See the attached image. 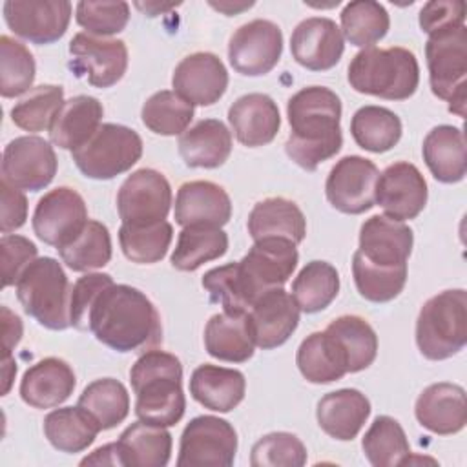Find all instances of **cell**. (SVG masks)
Segmentation results:
<instances>
[{
    "mask_svg": "<svg viewBox=\"0 0 467 467\" xmlns=\"http://www.w3.org/2000/svg\"><path fill=\"white\" fill-rule=\"evenodd\" d=\"M416 420L434 434H456L467 423L465 390L456 383H432L421 390L414 405Z\"/></svg>",
    "mask_w": 467,
    "mask_h": 467,
    "instance_id": "cell-24",
    "label": "cell"
},
{
    "mask_svg": "<svg viewBox=\"0 0 467 467\" xmlns=\"http://www.w3.org/2000/svg\"><path fill=\"white\" fill-rule=\"evenodd\" d=\"M210 5L212 7H215V9H219V11H223L224 15H235V13H239V11H243V9H248V7H252L254 5V2H241V4H232V2H210Z\"/></svg>",
    "mask_w": 467,
    "mask_h": 467,
    "instance_id": "cell-59",
    "label": "cell"
},
{
    "mask_svg": "<svg viewBox=\"0 0 467 467\" xmlns=\"http://www.w3.org/2000/svg\"><path fill=\"white\" fill-rule=\"evenodd\" d=\"M75 18L89 35L109 36L126 27L130 20V5L126 2L82 0L75 7Z\"/></svg>",
    "mask_w": 467,
    "mask_h": 467,
    "instance_id": "cell-52",
    "label": "cell"
},
{
    "mask_svg": "<svg viewBox=\"0 0 467 467\" xmlns=\"http://www.w3.org/2000/svg\"><path fill=\"white\" fill-rule=\"evenodd\" d=\"M179 153L190 168H219L232 153V133L217 119H202L179 137Z\"/></svg>",
    "mask_w": 467,
    "mask_h": 467,
    "instance_id": "cell-30",
    "label": "cell"
},
{
    "mask_svg": "<svg viewBox=\"0 0 467 467\" xmlns=\"http://www.w3.org/2000/svg\"><path fill=\"white\" fill-rule=\"evenodd\" d=\"M228 122L241 144L259 148L275 139L281 117L272 97L265 93H248L230 106Z\"/></svg>",
    "mask_w": 467,
    "mask_h": 467,
    "instance_id": "cell-26",
    "label": "cell"
},
{
    "mask_svg": "<svg viewBox=\"0 0 467 467\" xmlns=\"http://www.w3.org/2000/svg\"><path fill=\"white\" fill-rule=\"evenodd\" d=\"M254 339L248 332L246 314H215L204 327V348L221 361L244 363L254 356Z\"/></svg>",
    "mask_w": 467,
    "mask_h": 467,
    "instance_id": "cell-34",
    "label": "cell"
},
{
    "mask_svg": "<svg viewBox=\"0 0 467 467\" xmlns=\"http://www.w3.org/2000/svg\"><path fill=\"white\" fill-rule=\"evenodd\" d=\"M237 452V432L230 421L217 416L190 420L181 434L179 467L217 465L230 467Z\"/></svg>",
    "mask_w": 467,
    "mask_h": 467,
    "instance_id": "cell-11",
    "label": "cell"
},
{
    "mask_svg": "<svg viewBox=\"0 0 467 467\" xmlns=\"http://www.w3.org/2000/svg\"><path fill=\"white\" fill-rule=\"evenodd\" d=\"M250 463L254 467H301L306 463V447L292 432H270L254 443Z\"/></svg>",
    "mask_w": 467,
    "mask_h": 467,
    "instance_id": "cell-51",
    "label": "cell"
},
{
    "mask_svg": "<svg viewBox=\"0 0 467 467\" xmlns=\"http://www.w3.org/2000/svg\"><path fill=\"white\" fill-rule=\"evenodd\" d=\"M171 86L190 104L212 106L228 88V71L217 55L197 51L175 66Z\"/></svg>",
    "mask_w": 467,
    "mask_h": 467,
    "instance_id": "cell-20",
    "label": "cell"
},
{
    "mask_svg": "<svg viewBox=\"0 0 467 467\" xmlns=\"http://www.w3.org/2000/svg\"><path fill=\"white\" fill-rule=\"evenodd\" d=\"M427 182L421 171L407 161L387 166L376 182V204L394 221H409L427 204Z\"/></svg>",
    "mask_w": 467,
    "mask_h": 467,
    "instance_id": "cell-18",
    "label": "cell"
},
{
    "mask_svg": "<svg viewBox=\"0 0 467 467\" xmlns=\"http://www.w3.org/2000/svg\"><path fill=\"white\" fill-rule=\"evenodd\" d=\"M120 465L164 467L171 456V434L166 427L135 421L117 440Z\"/></svg>",
    "mask_w": 467,
    "mask_h": 467,
    "instance_id": "cell-32",
    "label": "cell"
},
{
    "mask_svg": "<svg viewBox=\"0 0 467 467\" xmlns=\"http://www.w3.org/2000/svg\"><path fill=\"white\" fill-rule=\"evenodd\" d=\"M135 5H137L142 13H146L148 16H155V15H159V13H162V11H168V9L177 7L179 4H140V2H137Z\"/></svg>",
    "mask_w": 467,
    "mask_h": 467,
    "instance_id": "cell-60",
    "label": "cell"
},
{
    "mask_svg": "<svg viewBox=\"0 0 467 467\" xmlns=\"http://www.w3.org/2000/svg\"><path fill=\"white\" fill-rule=\"evenodd\" d=\"M368 416L370 401L358 389H339L325 394L316 410L319 427L339 441L354 440Z\"/></svg>",
    "mask_w": 467,
    "mask_h": 467,
    "instance_id": "cell-27",
    "label": "cell"
},
{
    "mask_svg": "<svg viewBox=\"0 0 467 467\" xmlns=\"http://www.w3.org/2000/svg\"><path fill=\"white\" fill-rule=\"evenodd\" d=\"M22 337V321L7 306H2V341L4 358H11V350L18 345Z\"/></svg>",
    "mask_w": 467,
    "mask_h": 467,
    "instance_id": "cell-57",
    "label": "cell"
},
{
    "mask_svg": "<svg viewBox=\"0 0 467 467\" xmlns=\"http://www.w3.org/2000/svg\"><path fill=\"white\" fill-rule=\"evenodd\" d=\"M175 223L184 226H224L232 217V201L226 190L212 181L181 184L175 197Z\"/></svg>",
    "mask_w": 467,
    "mask_h": 467,
    "instance_id": "cell-23",
    "label": "cell"
},
{
    "mask_svg": "<svg viewBox=\"0 0 467 467\" xmlns=\"http://www.w3.org/2000/svg\"><path fill=\"white\" fill-rule=\"evenodd\" d=\"M88 223V208L78 192L58 186L38 199L33 212V230L40 241L55 248L73 239Z\"/></svg>",
    "mask_w": 467,
    "mask_h": 467,
    "instance_id": "cell-17",
    "label": "cell"
},
{
    "mask_svg": "<svg viewBox=\"0 0 467 467\" xmlns=\"http://www.w3.org/2000/svg\"><path fill=\"white\" fill-rule=\"evenodd\" d=\"M58 255L73 272H89L102 268L111 259V237L106 224L88 219L82 230L58 246Z\"/></svg>",
    "mask_w": 467,
    "mask_h": 467,
    "instance_id": "cell-39",
    "label": "cell"
},
{
    "mask_svg": "<svg viewBox=\"0 0 467 467\" xmlns=\"http://www.w3.org/2000/svg\"><path fill=\"white\" fill-rule=\"evenodd\" d=\"M350 88L358 93L387 100H405L420 84L416 55L405 47H365L354 55L347 73Z\"/></svg>",
    "mask_w": 467,
    "mask_h": 467,
    "instance_id": "cell-4",
    "label": "cell"
},
{
    "mask_svg": "<svg viewBox=\"0 0 467 467\" xmlns=\"http://www.w3.org/2000/svg\"><path fill=\"white\" fill-rule=\"evenodd\" d=\"M248 234L254 241L263 237H285L301 243L306 234V219L301 208L285 197L259 201L248 215Z\"/></svg>",
    "mask_w": 467,
    "mask_h": 467,
    "instance_id": "cell-33",
    "label": "cell"
},
{
    "mask_svg": "<svg viewBox=\"0 0 467 467\" xmlns=\"http://www.w3.org/2000/svg\"><path fill=\"white\" fill-rule=\"evenodd\" d=\"M379 177L378 166L359 155L339 159L325 182L328 202L350 215L368 212L376 204V182Z\"/></svg>",
    "mask_w": 467,
    "mask_h": 467,
    "instance_id": "cell-15",
    "label": "cell"
},
{
    "mask_svg": "<svg viewBox=\"0 0 467 467\" xmlns=\"http://www.w3.org/2000/svg\"><path fill=\"white\" fill-rule=\"evenodd\" d=\"M412 244L414 234L405 223L387 215H372L361 224L358 252L374 265L400 266L407 265Z\"/></svg>",
    "mask_w": 467,
    "mask_h": 467,
    "instance_id": "cell-22",
    "label": "cell"
},
{
    "mask_svg": "<svg viewBox=\"0 0 467 467\" xmlns=\"http://www.w3.org/2000/svg\"><path fill=\"white\" fill-rule=\"evenodd\" d=\"M283 53V33L277 24L255 18L234 31L228 42V60L232 67L246 77L270 73Z\"/></svg>",
    "mask_w": 467,
    "mask_h": 467,
    "instance_id": "cell-12",
    "label": "cell"
},
{
    "mask_svg": "<svg viewBox=\"0 0 467 467\" xmlns=\"http://www.w3.org/2000/svg\"><path fill=\"white\" fill-rule=\"evenodd\" d=\"M363 454L374 467L405 465L410 456L407 434L398 420L378 416L361 440Z\"/></svg>",
    "mask_w": 467,
    "mask_h": 467,
    "instance_id": "cell-42",
    "label": "cell"
},
{
    "mask_svg": "<svg viewBox=\"0 0 467 467\" xmlns=\"http://www.w3.org/2000/svg\"><path fill=\"white\" fill-rule=\"evenodd\" d=\"M16 297L27 316L49 330L69 323L71 285L62 265L53 257H36L16 281Z\"/></svg>",
    "mask_w": 467,
    "mask_h": 467,
    "instance_id": "cell-6",
    "label": "cell"
},
{
    "mask_svg": "<svg viewBox=\"0 0 467 467\" xmlns=\"http://www.w3.org/2000/svg\"><path fill=\"white\" fill-rule=\"evenodd\" d=\"M57 155L53 146L36 135L13 139L2 155V181L18 188L44 190L57 173Z\"/></svg>",
    "mask_w": 467,
    "mask_h": 467,
    "instance_id": "cell-14",
    "label": "cell"
},
{
    "mask_svg": "<svg viewBox=\"0 0 467 467\" xmlns=\"http://www.w3.org/2000/svg\"><path fill=\"white\" fill-rule=\"evenodd\" d=\"M69 67L93 88H111L128 69V47L119 38L77 33L69 42Z\"/></svg>",
    "mask_w": 467,
    "mask_h": 467,
    "instance_id": "cell-13",
    "label": "cell"
},
{
    "mask_svg": "<svg viewBox=\"0 0 467 467\" xmlns=\"http://www.w3.org/2000/svg\"><path fill=\"white\" fill-rule=\"evenodd\" d=\"M104 108L99 99L91 95H77L60 106L51 126L49 139L62 150H77L86 144L99 130Z\"/></svg>",
    "mask_w": 467,
    "mask_h": 467,
    "instance_id": "cell-28",
    "label": "cell"
},
{
    "mask_svg": "<svg viewBox=\"0 0 467 467\" xmlns=\"http://www.w3.org/2000/svg\"><path fill=\"white\" fill-rule=\"evenodd\" d=\"M423 161L432 177L440 182H460L467 171L463 131L451 124L432 128L421 146Z\"/></svg>",
    "mask_w": 467,
    "mask_h": 467,
    "instance_id": "cell-31",
    "label": "cell"
},
{
    "mask_svg": "<svg viewBox=\"0 0 467 467\" xmlns=\"http://www.w3.org/2000/svg\"><path fill=\"white\" fill-rule=\"evenodd\" d=\"M352 275L361 297L372 303H387L403 290L407 283V265L379 266L367 261L356 250L352 255Z\"/></svg>",
    "mask_w": 467,
    "mask_h": 467,
    "instance_id": "cell-45",
    "label": "cell"
},
{
    "mask_svg": "<svg viewBox=\"0 0 467 467\" xmlns=\"http://www.w3.org/2000/svg\"><path fill=\"white\" fill-rule=\"evenodd\" d=\"M140 155V135L128 126L113 122L100 124L86 144L71 151L77 168L95 181H109L128 171Z\"/></svg>",
    "mask_w": 467,
    "mask_h": 467,
    "instance_id": "cell-8",
    "label": "cell"
},
{
    "mask_svg": "<svg viewBox=\"0 0 467 467\" xmlns=\"http://www.w3.org/2000/svg\"><path fill=\"white\" fill-rule=\"evenodd\" d=\"M130 381L140 421L171 427L184 416L182 365L177 356L157 348L144 350L130 370Z\"/></svg>",
    "mask_w": 467,
    "mask_h": 467,
    "instance_id": "cell-3",
    "label": "cell"
},
{
    "mask_svg": "<svg viewBox=\"0 0 467 467\" xmlns=\"http://www.w3.org/2000/svg\"><path fill=\"white\" fill-rule=\"evenodd\" d=\"M296 363L303 378L310 383H332L341 379L347 372V367L341 354L334 347L332 339L327 337V332H312L306 336L296 356Z\"/></svg>",
    "mask_w": 467,
    "mask_h": 467,
    "instance_id": "cell-41",
    "label": "cell"
},
{
    "mask_svg": "<svg viewBox=\"0 0 467 467\" xmlns=\"http://www.w3.org/2000/svg\"><path fill=\"white\" fill-rule=\"evenodd\" d=\"M173 239V228L168 221L148 226L120 224L119 243L122 254L139 265H151L161 261Z\"/></svg>",
    "mask_w": 467,
    "mask_h": 467,
    "instance_id": "cell-47",
    "label": "cell"
},
{
    "mask_svg": "<svg viewBox=\"0 0 467 467\" xmlns=\"http://www.w3.org/2000/svg\"><path fill=\"white\" fill-rule=\"evenodd\" d=\"M73 5L67 0H7L4 20L7 27L31 44H53L64 36Z\"/></svg>",
    "mask_w": 467,
    "mask_h": 467,
    "instance_id": "cell-16",
    "label": "cell"
},
{
    "mask_svg": "<svg viewBox=\"0 0 467 467\" xmlns=\"http://www.w3.org/2000/svg\"><path fill=\"white\" fill-rule=\"evenodd\" d=\"M339 292V274L327 261L306 263L292 283V297L299 310L316 314L325 310Z\"/></svg>",
    "mask_w": 467,
    "mask_h": 467,
    "instance_id": "cell-40",
    "label": "cell"
},
{
    "mask_svg": "<svg viewBox=\"0 0 467 467\" xmlns=\"http://www.w3.org/2000/svg\"><path fill=\"white\" fill-rule=\"evenodd\" d=\"M0 232L5 235L24 226L27 219V199L18 188L5 181L0 182Z\"/></svg>",
    "mask_w": 467,
    "mask_h": 467,
    "instance_id": "cell-56",
    "label": "cell"
},
{
    "mask_svg": "<svg viewBox=\"0 0 467 467\" xmlns=\"http://www.w3.org/2000/svg\"><path fill=\"white\" fill-rule=\"evenodd\" d=\"M64 104V89L55 84H42L18 100L11 108V120L15 126L36 133L49 130L57 111Z\"/></svg>",
    "mask_w": 467,
    "mask_h": 467,
    "instance_id": "cell-48",
    "label": "cell"
},
{
    "mask_svg": "<svg viewBox=\"0 0 467 467\" xmlns=\"http://www.w3.org/2000/svg\"><path fill=\"white\" fill-rule=\"evenodd\" d=\"M432 93L449 102V111L465 115L467 100V27L452 26L429 35L425 44Z\"/></svg>",
    "mask_w": 467,
    "mask_h": 467,
    "instance_id": "cell-7",
    "label": "cell"
},
{
    "mask_svg": "<svg viewBox=\"0 0 467 467\" xmlns=\"http://www.w3.org/2000/svg\"><path fill=\"white\" fill-rule=\"evenodd\" d=\"M80 465H120L117 441L95 449L89 456H86V458L80 462Z\"/></svg>",
    "mask_w": 467,
    "mask_h": 467,
    "instance_id": "cell-58",
    "label": "cell"
},
{
    "mask_svg": "<svg viewBox=\"0 0 467 467\" xmlns=\"http://www.w3.org/2000/svg\"><path fill=\"white\" fill-rule=\"evenodd\" d=\"M400 117L383 106H363L350 120V133L356 144L372 153L392 150L401 139Z\"/></svg>",
    "mask_w": 467,
    "mask_h": 467,
    "instance_id": "cell-38",
    "label": "cell"
},
{
    "mask_svg": "<svg viewBox=\"0 0 467 467\" xmlns=\"http://www.w3.org/2000/svg\"><path fill=\"white\" fill-rule=\"evenodd\" d=\"M246 379L235 368L219 365H199L190 378V394L204 409L215 412L234 410L244 398Z\"/></svg>",
    "mask_w": 467,
    "mask_h": 467,
    "instance_id": "cell-29",
    "label": "cell"
},
{
    "mask_svg": "<svg viewBox=\"0 0 467 467\" xmlns=\"http://www.w3.org/2000/svg\"><path fill=\"white\" fill-rule=\"evenodd\" d=\"M171 208L168 179L151 168H140L126 177L117 193V212L122 224L148 226L166 219Z\"/></svg>",
    "mask_w": 467,
    "mask_h": 467,
    "instance_id": "cell-10",
    "label": "cell"
},
{
    "mask_svg": "<svg viewBox=\"0 0 467 467\" xmlns=\"http://www.w3.org/2000/svg\"><path fill=\"white\" fill-rule=\"evenodd\" d=\"M140 117L144 126L157 135H181L193 119V104L175 91L162 89L153 93L142 106Z\"/></svg>",
    "mask_w": 467,
    "mask_h": 467,
    "instance_id": "cell-46",
    "label": "cell"
},
{
    "mask_svg": "<svg viewBox=\"0 0 467 467\" xmlns=\"http://www.w3.org/2000/svg\"><path fill=\"white\" fill-rule=\"evenodd\" d=\"M462 24H465V4L462 0H432L420 11V27L427 35Z\"/></svg>",
    "mask_w": 467,
    "mask_h": 467,
    "instance_id": "cell-55",
    "label": "cell"
},
{
    "mask_svg": "<svg viewBox=\"0 0 467 467\" xmlns=\"http://www.w3.org/2000/svg\"><path fill=\"white\" fill-rule=\"evenodd\" d=\"M228 250V235L219 226H184L171 252V265L182 272H193L208 261L219 259Z\"/></svg>",
    "mask_w": 467,
    "mask_h": 467,
    "instance_id": "cell-37",
    "label": "cell"
},
{
    "mask_svg": "<svg viewBox=\"0 0 467 467\" xmlns=\"http://www.w3.org/2000/svg\"><path fill=\"white\" fill-rule=\"evenodd\" d=\"M113 283L109 274H86L71 286L69 323L77 330H88V317L97 296Z\"/></svg>",
    "mask_w": 467,
    "mask_h": 467,
    "instance_id": "cell-54",
    "label": "cell"
},
{
    "mask_svg": "<svg viewBox=\"0 0 467 467\" xmlns=\"http://www.w3.org/2000/svg\"><path fill=\"white\" fill-rule=\"evenodd\" d=\"M38 248L33 241L24 235L5 234L0 239L2 255V286L7 288L16 285L22 272L36 259Z\"/></svg>",
    "mask_w": 467,
    "mask_h": 467,
    "instance_id": "cell-53",
    "label": "cell"
},
{
    "mask_svg": "<svg viewBox=\"0 0 467 467\" xmlns=\"http://www.w3.org/2000/svg\"><path fill=\"white\" fill-rule=\"evenodd\" d=\"M389 13L379 2L356 0L341 11V31L352 46L372 47L389 33Z\"/></svg>",
    "mask_w": 467,
    "mask_h": 467,
    "instance_id": "cell-44",
    "label": "cell"
},
{
    "mask_svg": "<svg viewBox=\"0 0 467 467\" xmlns=\"http://www.w3.org/2000/svg\"><path fill=\"white\" fill-rule=\"evenodd\" d=\"M299 254L296 243L285 237H263L254 241L248 254L237 261L239 275L252 299L270 288L283 286L296 270Z\"/></svg>",
    "mask_w": 467,
    "mask_h": 467,
    "instance_id": "cell-9",
    "label": "cell"
},
{
    "mask_svg": "<svg viewBox=\"0 0 467 467\" xmlns=\"http://www.w3.org/2000/svg\"><path fill=\"white\" fill-rule=\"evenodd\" d=\"M325 332L341 350L348 372L365 370L376 359L378 336L363 317L339 316L328 323Z\"/></svg>",
    "mask_w": 467,
    "mask_h": 467,
    "instance_id": "cell-36",
    "label": "cell"
},
{
    "mask_svg": "<svg viewBox=\"0 0 467 467\" xmlns=\"http://www.w3.org/2000/svg\"><path fill=\"white\" fill-rule=\"evenodd\" d=\"M467 343V292L443 290L427 299L416 319V345L432 361L458 354Z\"/></svg>",
    "mask_w": 467,
    "mask_h": 467,
    "instance_id": "cell-5",
    "label": "cell"
},
{
    "mask_svg": "<svg viewBox=\"0 0 467 467\" xmlns=\"http://www.w3.org/2000/svg\"><path fill=\"white\" fill-rule=\"evenodd\" d=\"M286 117L290 135L285 151L303 170L314 171L341 150V100L332 89L325 86L299 89L288 99Z\"/></svg>",
    "mask_w": 467,
    "mask_h": 467,
    "instance_id": "cell-1",
    "label": "cell"
},
{
    "mask_svg": "<svg viewBox=\"0 0 467 467\" xmlns=\"http://www.w3.org/2000/svg\"><path fill=\"white\" fill-rule=\"evenodd\" d=\"M290 51L299 66L310 71H327L339 62L345 51V38L334 20L310 16L292 31Z\"/></svg>",
    "mask_w": 467,
    "mask_h": 467,
    "instance_id": "cell-21",
    "label": "cell"
},
{
    "mask_svg": "<svg viewBox=\"0 0 467 467\" xmlns=\"http://www.w3.org/2000/svg\"><path fill=\"white\" fill-rule=\"evenodd\" d=\"M99 421L82 407H62L44 418V434L60 452L75 454L86 451L100 432Z\"/></svg>",
    "mask_w": 467,
    "mask_h": 467,
    "instance_id": "cell-35",
    "label": "cell"
},
{
    "mask_svg": "<svg viewBox=\"0 0 467 467\" xmlns=\"http://www.w3.org/2000/svg\"><path fill=\"white\" fill-rule=\"evenodd\" d=\"M201 283L208 290L210 301L219 303L224 312L246 314L252 306V299L243 285L237 263H228L208 270Z\"/></svg>",
    "mask_w": 467,
    "mask_h": 467,
    "instance_id": "cell-50",
    "label": "cell"
},
{
    "mask_svg": "<svg viewBox=\"0 0 467 467\" xmlns=\"http://www.w3.org/2000/svg\"><path fill=\"white\" fill-rule=\"evenodd\" d=\"M36 66L31 51L9 35L0 36V93L5 99L31 89Z\"/></svg>",
    "mask_w": 467,
    "mask_h": 467,
    "instance_id": "cell-49",
    "label": "cell"
},
{
    "mask_svg": "<svg viewBox=\"0 0 467 467\" xmlns=\"http://www.w3.org/2000/svg\"><path fill=\"white\" fill-rule=\"evenodd\" d=\"M77 378L71 365L60 358H44L31 365L20 381V398L35 409L64 403L75 390Z\"/></svg>",
    "mask_w": 467,
    "mask_h": 467,
    "instance_id": "cell-25",
    "label": "cell"
},
{
    "mask_svg": "<svg viewBox=\"0 0 467 467\" xmlns=\"http://www.w3.org/2000/svg\"><path fill=\"white\" fill-rule=\"evenodd\" d=\"M77 405L88 410L102 431H108L126 420L130 412V394L119 379L100 378L82 390Z\"/></svg>",
    "mask_w": 467,
    "mask_h": 467,
    "instance_id": "cell-43",
    "label": "cell"
},
{
    "mask_svg": "<svg viewBox=\"0 0 467 467\" xmlns=\"http://www.w3.org/2000/svg\"><path fill=\"white\" fill-rule=\"evenodd\" d=\"M248 332L263 350L283 345L297 328L299 306L283 286L261 294L246 312Z\"/></svg>",
    "mask_w": 467,
    "mask_h": 467,
    "instance_id": "cell-19",
    "label": "cell"
},
{
    "mask_svg": "<svg viewBox=\"0 0 467 467\" xmlns=\"http://www.w3.org/2000/svg\"><path fill=\"white\" fill-rule=\"evenodd\" d=\"M88 330L117 352H135L162 341L161 316L155 305L135 286H106L91 305Z\"/></svg>",
    "mask_w": 467,
    "mask_h": 467,
    "instance_id": "cell-2",
    "label": "cell"
}]
</instances>
